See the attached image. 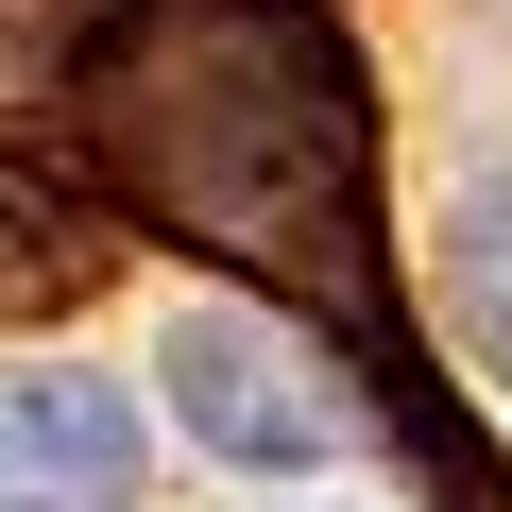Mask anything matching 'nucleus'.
<instances>
[{
	"label": "nucleus",
	"instance_id": "nucleus-1",
	"mask_svg": "<svg viewBox=\"0 0 512 512\" xmlns=\"http://www.w3.org/2000/svg\"><path fill=\"white\" fill-rule=\"evenodd\" d=\"M69 154L205 274L325 325V359L376 393V427L427 461L444 512H512L478 410L410 342L393 205H376V69L325 0H103L69 52Z\"/></svg>",
	"mask_w": 512,
	"mask_h": 512
},
{
	"label": "nucleus",
	"instance_id": "nucleus-3",
	"mask_svg": "<svg viewBox=\"0 0 512 512\" xmlns=\"http://www.w3.org/2000/svg\"><path fill=\"white\" fill-rule=\"evenodd\" d=\"M0 512H137V410L86 359H0Z\"/></svg>",
	"mask_w": 512,
	"mask_h": 512
},
{
	"label": "nucleus",
	"instance_id": "nucleus-4",
	"mask_svg": "<svg viewBox=\"0 0 512 512\" xmlns=\"http://www.w3.org/2000/svg\"><path fill=\"white\" fill-rule=\"evenodd\" d=\"M444 291H461V342H478L495 393H512V188H478V222L444 239Z\"/></svg>",
	"mask_w": 512,
	"mask_h": 512
},
{
	"label": "nucleus",
	"instance_id": "nucleus-2",
	"mask_svg": "<svg viewBox=\"0 0 512 512\" xmlns=\"http://www.w3.org/2000/svg\"><path fill=\"white\" fill-rule=\"evenodd\" d=\"M171 427L222 444V461H256V478H291V461L342 427V393H325L308 342H274V325H171Z\"/></svg>",
	"mask_w": 512,
	"mask_h": 512
}]
</instances>
